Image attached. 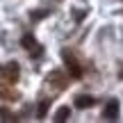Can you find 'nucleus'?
Wrapping results in <instances>:
<instances>
[{
    "label": "nucleus",
    "mask_w": 123,
    "mask_h": 123,
    "mask_svg": "<svg viewBox=\"0 0 123 123\" xmlns=\"http://www.w3.org/2000/svg\"><path fill=\"white\" fill-rule=\"evenodd\" d=\"M18 75H21V68H18L16 62H9V64L0 66V78L5 80V84H16Z\"/></svg>",
    "instance_id": "obj_1"
},
{
    "label": "nucleus",
    "mask_w": 123,
    "mask_h": 123,
    "mask_svg": "<svg viewBox=\"0 0 123 123\" xmlns=\"http://www.w3.org/2000/svg\"><path fill=\"white\" fill-rule=\"evenodd\" d=\"M64 62H66V71L71 73V78H82V66L78 64V59L73 57L71 53H64Z\"/></svg>",
    "instance_id": "obj_2"
},
{
    "label": "nucleus",
    "mask_w": 123,
    "mask_h": 123,
    "mask_svg": "<svg viewBox=\"0 0 123 123\" xmlns=\"http://www.w3.org/2000/svg\"><path fill=\"white\" fill-rule=\"evenodd\" d=\"M66 80H68V78H64V73H59V71H53V73L48 75V82L53 84L57 91H62V89L68 87V82H66Z\"/></svg>",
    "instance_id": "obj_3"
},
{
    "label": "nucleus",
    "mask_w": 123,
    "mask_h": 123,
    "mask_svg": "<svg viewBox=\"0 0 123 123\" xmlns=\"http://www.w3.org/2000/svg\"><path fill=\"white\" fill-rule=\"evenodd\" d=\"M21 43H23V48H25V50H27L30 55H34V57H37V55H41V46H39V43L34 41V37L25 34V37H23V41H21Z\"/></svg>",
    "instance_id": "obj_4"
},
{
    "label": "nucleus",
    "mask_w": 123,
    "mask_h": 123,
    "mask_svg": "<svg viewBox=\"0 0 123 123\" xmlns=\"http://www.w3.org/2000/svg\"><path fill=\"white\" fill-rule=\"evenodd\" d=\"M103 116H105V119H116V116H119V103H116V100H112L110 105L105 107Z\"/></svg>",
    "instance_id": "obj_5"
},
{
    "label": "nucleus",
    "mask_w": 123,
    "mask_h": 123,
    "mask_svg": "<svg viewBox=\"0 0 123 123\" xmlns=\"http://www.w3.org/2000/svg\"><path fill=\"white\" fill-rule=\"evenodd\" d=\"M12 87V84H9ZM9 87H5V82L0 84V98H9V100H16L18 98V93L14 91V89H9Z\"/></svg>",
    "instance_id": "obj_6"
},
{
    "label": "nucleus",
    "mask_w": 123,
    "mask_h": 123,
    "mask_svg": "<svg viewBox=\"0 0 123 123\" xmlns=\"http://www.w3.org/2000/svg\"><path fill=\"white\" fill-rule=\"evenodd\" d=\"M93 103H96V100H93L91 96H78V98H75V105H78V107H91Z\"/></svg>",
    "instance_id": "obj_7"
},
{
    "label": "nucleus",
    "mask_w": 123,
    "mask_h": 123,
    "mask_svg": "<svg viewBox=\"0 0 123 123\" xmlns=\"http://www.w3.org/2000/svg\"><path fill=\"white\" fill-rule=\"evenodd\" d=\"M68 116H71V110H68V107H59L57 114H55V121H66Z\"/></svg>",
    "instance_id": "obj_8"
},
{
    "label": "nucleus",
    "mask_w": 123,
    "mask_h": 123,
    "mask_svg": "<svg viewBox=\"0 0 123 123\" xmlns=\"http://www.w3.org/2000/svg\"><path fill=\"white\" fill-rule=\"evenodd\" d=\"M48 107H50V100H41V105H39V119H43V116H46Z\"/></svg>",
    "instance_id": "obj_9"
},
{
    "label": "nucleus",
    "mask_w": 123,
    "mask_h": 123,
    "mask_svg": "<svg viewBox=\"0 0 123 123\" xmlns=\"http://www.w3.org/2000/svg\"><path fill=\"white\" fill-rule=\"evenodd\" d=\"M0 116H2L5 121H16V119H14V114H9L7 110H0Z\"/></svg>",
    "instance_id": "obj_10"
}]
</instances>
